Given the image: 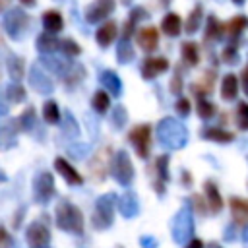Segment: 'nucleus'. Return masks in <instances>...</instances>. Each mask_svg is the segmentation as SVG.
<instances>
[{
    "label": "nucleus",
    "mask_w": 248,
    "mask_h": 248,
    "mask_svg": "<svg viewBox=\"0 0 248 248\" xmlns=\"http://www.w3.org/2000/svg\"><path fill=\"white\" fill-rule=\"evenodd\" d=\"M157 140L165 149H182L188 143V130L176 118L165 116L157 124Z\"/></svg>",
    "instance_id": "1"
},
{
    "label": "nucleus",
    "mask_w": 248,
    "mask_h": 248,
    "mask_svg": "<svg viewBox=\"0 0 248 248\" xmlns=\"http://www.w3.org/2000/svg\"><path fill=\"white\" fill-rule=\"evenodd\" d=\"M54 223L58 229L72 232V234H83V215L81 211L70 203L68 200H62L56 203V215H54Z\"/></svg>",
    "instance_id": "2"
},
{
    "label": "nucleus",
    "mask_w": 248,
    "mask_h": 248,
    "mask_svg": "<svg viewBox=\"0 0 248 248\" xmlns=\"http://www.w3.org/2000/svg\"><path fill=\"white\" fill-rule=\"evenodd\" d=\"M118 202V196L108 192L103 194L101 198H97L95 202V209L91 213V225L97 231H105L114 223V205Z\"/></svg>",
    "instance_id": "3"
},
{
    "label": "nucleus",
    "mask_w": 248,
    "mask_h": 248,
    "mask_svg": "<svg viewBox=\"0 0 248 248\" xmlns=\"http://www.w3.org/2000/svg\"><path fill=\"white\" fill-rule=\"evenodd\" d=\"M170 231H172V240L176 244H186L188 240H192V234H194V215H192V209L188 203H184L174 219H172V225H170Z\"/></svg>",
    "instance_id": "4"
},
{
    "label": "nucleus",
    "mask_w": 248,
    "mask_h": 248,
    "mask_svg": "<svg viewBox=\"0 0 248 248\" xmlns=\"http://www.w3.org/2000/svg\"><path fill=\"white\" fill-rule=\"evenodd\" d=\"M110 174L122 186H130L132 184V180H134V165H132L130 155L126 153V149H120L116 155H112Z\"/></svg>",
    "instance_id": "5"
},
{
    "label": "nucleus",
    "mask_w": 248,
    "mask_h": 248,
    "mask_svg": "<svg viewBox=\"0 0 248 248\" xmlns=\"http://www.w3.org/2000/svg\"><path fill=\"white\" fill-rule=\"evenodd\" d=\"M54 192L56 190H54V178H52V174L46 172V170L39 172L35 176V180H33V200L37 203L45 205V203H48L52 200Z\"/></svg>",
    "instance_id": "6"
},
{
    "label": "nucleus",
    "mask_w": 248,
    "mask_h": 248,
    "mask_svg": "<svg viewBox=\"0 0 248 248\" xmlns=\"http://www.w3.org/2000/svg\"><path fill=\"white\" fill-rule=\"evenodd\" d=\"M128 140L132 141V145L136 147L138 155L141 159H147L149 155V147H151V126L149 124H141L130 130Z\"/></svg>",
    "instance_id": "7"
},
{
    "label": "nucleus",
    "mask_w": 248,
    "mask_h": 248,
    "mask_svg": "<svg viewBox=\"0 0 248 248\" xmlns=\"http://www.w3.org/2000/svg\"><path fill=\"white\" fill-rule=\"evenodd\" d=\"M27 25H29V17L25 16L23 10H12L4 16V29L14 39H19L27 29Z\"/></svg>",
    "instance_id": "8"
},
{
    "label": "nucleus",
    "mask_w": 248,
    "mask_h": 248,
    "mask_svg": "<svg viewBox=\"0 0 248 248\" xmlns=\"http://www.w3.org/2000/svg\"><path fill=\"white\" fill-rule=\"evenodd\" d=\"M110 163H112V159H110V147L105 145L89 161V172H91V176L97 178V180H103L107 176V172L110 170Z\"/></svg>",
    "instance_id": "9"
},
{
    "label": "nucleus",
    "mask_w": 248,
    "mask_h": 248,
    "mask_svg": "<svg viewBox=\"0 0 248 248\" xmlns=\"http://www.w3.org/2000/svg\"><path fill=\"white\" fill-rule=\"evenodd\" d=\"M25 240L31 248H45L50 242V231L43 221H33L25 231Z\"/></svg>",
    "instance_id": "10"
},
{
    "label": "nucleus",
    "mask_w": 248,
    "mask_h": 248,
    "mask_svg": "<svg viewBox=\"0 0 248 248\" xmlns=\"http://www.w3.org/2000/svg\"><path fill=\"white\" fill-rule=\"evenodd\" d=\"M29 85H31L37 93H41V95H48V93H52V89H54L52 79L46 76V72H45L39 64H33L31 70H29Z\"/></svg>",
    "instance_id": "11"
},
{
    "label": "nucleus",
    "mask_w": 248,
    "mask_h": 248,
    "mask_svg": "<svg viewBox=\"0 0 248 248\" xmlns=\"http://www.w3.org/2000/svg\"><path fill=\"white\" fill-rule=\"evenodd\" d=\"M114 6H116V0H95L85 12V19L89 23H99L114 10Z\"/></svg>",
    "instance_id": "12"
},
{
    "label": "nucleus",
    "mask_w": 248,
    "mask_h": 248,
    "mask_svg": "<svg viewBox=\"0 0 248 248\" xmlns=\"http://www.w3.org/2000/svg\"><path fill=\"white\" fill-rule=\"evenodd\" d=\"M54 169L58 170V174H60L70 186H81V184H83V176H81L64 157H56V159H54Z\"/></svg>",
    "instance_id": "13"
},
{
    "label": "nucleus",
    "mask_w": 248,
    "mask_h": 248,
    "mask_svg": "<svg viewBox=\"0 0 248 248\" xmlns=\"http://www.w3.org/2000/svg\"><path fill=\"white\" fill-rule=\"evenodd\" d=\"M169 70V60L163 56H155V58H145L141 64V76L143 79H155L159 74Z\"/></svg>",
    "instance_id": "14"
},
{
    "label": "nucleus",
    "mask_w": 248,
    "mask_h": 248,
    "mask_svg": "<svg viewBox=\"0 0 248 248\" xmlns=\"http://www.w3.org/2000/svg\"><path fill=\"white\" fill-rule=\"evenodd\" d=\"M155 172H157V180L153 182V188L161 196L165 194V182L169 180V155H159L155 159Z\"/></svg>",
    "instance_id": "15"
},
{
    "label": "nucleus",
    "mask_w": 248,
    "mask_h": 248,
    "mask_svg": "<svg viewBox=\"0 0 248 248\" xmlns=\"http://www.w3.org/2000/svg\"><path fill=\"white\" fill-rule=\"evenodd\" d=\"M118 209H120V213L126 217V219H132V217H136L138 215V211H140V203H138V198H136V194L134 192H124L120 198H118Z\"/></svg>",
    "instance_id": "16"
},
{
    "label": "nucleus",
    "mask_w": 248,
    "mask_h": 248,
    "mask_svg": "<svg viewBox=\"0 0 248 248\" xmlns=\"http://www.w3.org/2000/svg\"><path fill=\"white\" fill-rule=\"evenodd\" d=\"M138 45L145 52H153L159 45V31L155 27H143L138 31Z\"/></svg>",
    "instance_id": "17"
},
{
    "label": "nucleus",
    "mask_w": 248,
    "mask_h": 248,
    "mask_svg": "<svg viewBox=\"0 0 248 248\" xmlns=\"http://www.w3.org/2000/svg\"><path fill=\"white\" fill-rule=\"evenodd\" d=\"M99 81H101V85H103L112 97H120V93H122V81H120V78H118L112 70L101 72Z\"/></svg>",
    "instance_id": "18"
},
{
    "label": "nucleus",
    "mask_w": 248,
    "mask_h": 248,
    "mask_svg": "<svg viewBox=\"0 0 248 248\" xmlns=\"http://www.w3.org/2000/svg\"><path fill=\"white\" fill-rule=\"evenodd\" d=\"M35 122H37V112H35L33 107H27V108L17 116V120H12L14 128H16L17 132H31V130L35 128Z\"/></svg>",
    "instance_id": "19"
},
{
    "label": "nucleus",
    "mask_w": 248,
    "mask_h": 248,
    "mask_svg": "<svg viewBox=\"0 0 248 248\" xmlns=\"http://www.w3.org/2000/svg\"><path fill=\"white\" fill-rule=\"evenodd\" d=\"M203 190H205V202H207L209 211L219 213V211L223 209V198H221V194H219L217 186H215L211 180H207V182L203 184Z\"/></svg>",
    "instance_id": "20"
},
{
    "label": "nucleus",
    "mask_w": 248,
    "mask_h": 248,
    "mask_svg": "<svg viewBox=\"0 0 248 248\" xmlns=\"http://www.w3.org/2000/svg\"><path fill=\"white\" fill-rule=\"evenodd\" d=\"M161 29H163V33L169 35V37H178L180 31H182V19H180V16L169 12V14L163 17V21H161Z\"/></svg>",
    "instance_id": "21"
},
{
    "label": "nucleus",
    "mask_w": 248,
    "mask_h": 248,
    "mask_svg": "<svg viewBox=\"0 0 248 248\" xmlns=\"http://www.w3.org/2000/svg\"><path fill=\"white\" fill-rule=\"evenodd\" d=\"M116 23L114 21H107V23H103L99 29H97V33H95V39H97V43H99V46H108L114 39H116Z\"/></svg>",
    "instance_id": "22"
},
{
    "label": "nucleus",
    "mask_w": 248,
    "mask_h": 248,
    "mask_svg": "<svg viewBox=\"0 0 248 248\" xmlns=\"http://www.w3.org/2000/svg\"><path fill=\"white\" fill-rule=\"evenodd\" d=\"M225 27H227V35L236 43V37H240V33H244L248 29V17L242 16V14H238L234 17H231L225 23Z\"/></svg>",
    "instance_id": "23"
},
{
    "label": "nucleus",
    "mask_w": 248,
    "mask_h": 248,
    "mask_svg": "<svg viewBox=\"0 0 248 248\" xmlns=\"http://www.w3.org/2000/svg\"><path fill=\"white\" fill-rule=\"evenodd\" d=\"M227 33V27L225 23H221L215 16H209L207 17V25H205V41H221L223 35Z\"/></svg>",
    "instance_id": "24"
},
{
    "label": "nucleus",
    "mask_w": 248,
    "mask_h": 248,
    "mask_svg": "<svg viewBox=\"0 0 248 248\" xmlns=\"http://www.w3.org/2000/svg\"><path fill=\"white\" fill-rule=\"evenodd\" d=\"M231 213L234 223H246L248 221V200L246 198H231Z\"/></svg>",
    "instance_id": "25"
},
{
    "label": "nucleus",
    "mask_w": 248,
    "mask_h": 248,
    "mask_svg": "<svg viewBox=\"0 0 248 248\" xmlns=\"http://www.w3.org/2000/svg\"><path fill=\"white\" fill-rule=\"evenodd\" d=\"M238 95V79L234 74H227L221 81V97L225 101H234Z\"/></svg>",
    "instance_id": "26"
},
{
    "label": "nucleus",
    "mask_w": 248,
    "mask_h": 248,
    "mask_svg": "<svg viewBox=\"0 0 248 248\" xmlns=\"http://www.w3.org/2000/svg\"><path fill=\"white\" fill-rule=\"evenodd\" d=\"M202 136H203L205 140H211V141H217V143H229V141L234 140V134H232V132H227V130L215 128V126L203 128V130H202Z\"/></svg>",
    "instance_id": "27"
},
{
    "label": "nucleus",
    "mask_w": 248,
    "mask_h": 248,
    "mask_svg": "<svg viewBox=\"0 0 248 248\" xmlns=\"http://www.w3.org/2000/svg\"><path fill=\"white\" fill-rule=\"evenodd\" d=\"M37 48L43 54H52L56 48H60V41L54 35H50V31L48 33H41L37 37Z\"/></svg>",
    "instance_id": "28"
},
{
    "label": "nucleus",
    "mask_w": 248,
    "mask_h": 248,
    "mask_svg": "<svg viewBox=\"0 0 248 248\" xmlns=\"http://www.w3.org/2000/svg\"><path fill=\"white\" fill-rule=\"evenodd\" d=\"M43 25H45L46 31L56 33V31H60L64 27V21H62V16L56 10H48V12L43 14Z\"/></svg>",
    "instance_id": "29"
},
{
    "label": "nucleus",
    "mask_w": 248,
    "mask_h": 248,
    "mask_svg": "<svg viewBox=\"0 0 248 248\" xmlns=\"http://www.w3.org/2000/svg\"><path fill=\"white\" fill-rule=\"evenodd\" d=\"M182 60L188 66H196L200 62V48L196 43H192V41L182 43Z\"/></svg>",
    "instance_id": "30"
},
{
    "label": "nucleus",
    "mask_w": 248,
    "mask_h": 248,
    "mask_svg": "<svg viewBox=\"0 0 248 248\" xmlns=\"http://www.w3.org/2000/svg\"><path fill=\"white\" fill-rule=\"evenodd\" d=\"M16 128H14V124L10 122L8 126H0V149H12L16 143H17V140H16Z\"/></svg>",
    "instance_id": "31"
},
{
    "label": "nucleus",
    "mask_w": 248,
    "mask_h": 248,
    "mask_svg": "<svg viewBox=\"0 0 248 248\" xmlns=\"http://www.w3.org/2000/svg\"><path fill=\"white\" fill-rule=\"evenodd\" d=\"M213 81H215V72H213V70H211V72H205V74H203V79H202L200 83H194V85H192V91H194L198 97H203L205 93H211Z\"/></svg>",
    "instance_id": "32"
},
{
    "label": "nucleus",
    "mask_w": 248,
    "mask_h": 248,
    "mask_svg": "<svg viewBox=\"0 0 248 248\" xmlns=\"http://www.w3.org/2000/svg\"><path fill=\"white\" fill-rule=\"evenodd\" d=\"M202 16H203L202 6H200V4H198V6H194V10L190 12V16H188V19H186V23H184V29H186V33H188V35H192V33H196V31L200 29Z\"/></svg>",
    "instance_id": "33"
},
{
    "label": "nucleus",
    "mask_w": 248,
    "mask_h": 248,
    "mask_svg": "<svg viewBox=\"0 0 248 248\" xmlns=\"http://www.w3.org/2000/svg\"><path fill=\"white\" fill-rule=\"evenodd\" d=\"M91 105L99 114H105L110 108V93L108 91H95V95L91 99Z\"/></svg>",
    "instance_id": "34"
},
{
    "label": "nucleus",
    "mask_w": 248,
    "mask_h": 248,
    "mask_svg": "<svg viewBox=\"0 0 248 248\" xmlns=\"http://www.w3.org/2000/svg\"><path fill=\"white\" fill-rule=\"evenodd\" d=\"M43 118L46 124H58L60 122V108L54 101H46L43 105Z\"/></svg>",
    "instance_id": "35"
},
{
    "label": "nucleus",
    "mask_w": 248,
    "mask_h": 248,
    "mask_svg": "<svg viewBox=\"0 0 248 248\" xmlns=\"http://www.w3.org/2000/svg\"><path fill=\"white\" fill-rule=\"evenodd\" d=\"M23 70H25V66H23V58H19V56H12V58L8 60V72H10V78H12L14 81H19V79L23 78Z\"/></svg>",
    "instance_id": "36"
},
{
    "label": "nucleus",
    "mask_w": 248,
    "mask_h": 248,
    "mask_svg": "<svg viewBox=\"0 0 248 248\" xmlns=\"http://www.w3.org/2000/svg\"><path fill=\"white\" fill-rule=\"evenodd\" d=\"M116 58H118L120 64H128V62L134 60V48L130 46L128 39H122V41H120V45H118V48H116Z\"/></svg>",
    "instance_id": "37"
},
{
    "label": "nucleus",
    "mask_w": 248,
    "mask_h": 248,
    "mask_svg": "<svg viewBox=\"0 0 248 248\" xmlns=\"http://www.w3.org/2000/svg\"><path fill=\"white\" fill-rule=\"evenodd\" d=\"M110 122H112V126H114L116 130H122V128L126 126V122H128V112H126V108H124L122 105H118V107H114V108L110 110Z\"/></svg>",
    "instance_id": "38"
},
{
    "label": "nucleus",
    "mask_w": 248,
    "mask_h": 248,
    "mask_svg": "<svg viewBox=\"0 0 248 248\" xmlns=\"http://www.w3.org/2000/svg\"><path fill=\"white\" fill-rule=\"evenodd\" d=\"M62 132L68 136V138H78L79 136V126H78V122L74 120V116L68 112V110H64V122H62Z\"/></svg>",
    "instance_id": "39"
},
{
    "label": "nucleus",
    "mask_w": 248,
    "mask_h": 248,
    "mask_svg": "<svg viewBox=\"0 0 248 248\" xmlns=\"http://www.w3.org/2000/svg\"><path fill=\"white\" fill-rule=\"evenodd\" d=\"M6 97H8L10 103H23V101H25V89H23L17 81H14V83L8 85Z\"/></svg>",
    "instance_id": "40"
},
{
    "label": "nucleus",
    "mask_w": 248,
    "mask_h": 248,
    "mask_svg": "<svg viewBox=\"0 0 248 248\" xmlns=\"http://www.w3.org/2000/svg\"><path fill=\"white\" fill-rule=\"evenodd\" d=\"M196 110H198L200 118L207 120V118H211V116L215 114V105H213L211 101H207L205 97H200V99H198V105H196Z\"/></svg>",
    "instance_id": "41"
},
{
    "label": "nucleus",
    "mask_w": 248,
    "mask_h": 248,
    "mask_svg": "<svg viewBox=\"0 0 248 248\" xmlns=\"http://www.w3.org/2000/svg\"><path fill=\"white\" fill-rule=\"evenodd\" d=\"M221 58H223L225 64H236V60H238V50H236V43H234V41L223 48Z\"/></svg>",
    "instance_id": "42"
},
{
    "label": "nucleus",
    "mask_w": 248,
    "mask_h": 248,
    "mask_svg": "<svg viewBox=\"0 0 248 248\" xmlns=\"http://www.w3.org/2000/svg\"><path fill=\"white\" fill-rule=\"evenodd\" d=\"M236 124L240 130H248V103H238L236 107Z\"/></svg>",
    "instance_id": "43"
},
{
    "label": "nucleus",
    "mask_w": 248,
    "mask_h": 248,
    "mask_svg": "<svg viewBox=\"0 0 248 248\" xmlns=\"http://www.w3.org/2000/svg\"><path fill=\"white\" fill-rule=\"evenodd\" d=\"M60 50L66 54V56H78L81 52V46L78 43H74L72 39H62L60 41Z\"/></svg>",
    "instance_id": "44"
},
{
    "label": "nucleus",
    "mask_w": 248,
    "mask_h": 248,
    "mask_svg": "<svg viewBox=\"0 0 248 248\" xmlns=\"http://www.w3.org/2000/svg\"><path fill=\"white\" fill-rule=\"evenodd\" d=\"M87 151H89V145H87V143H79V141H78L76 145H70V147H68V153H70L74 159H81Z\"/></svg>",
    "instance_id": "45"
},
{
    "label": "nucleus",
    "mask_w": 248,
    "mask_h": 248,
    "mask_svg": "<svg viewBox=\"0 0 248 248\" xmlns=\"http://www.w3.org/2000/svg\"><path fill=\"white\" fill-rule=\"evenodd\" d=\"M176 112H178L180 116H188V114H190V101H188L186 97H180V99L176 101Z\"/></svg>",
    "instance_id": "46"
},
{
    "label": "nucleus",
    "mask_w": 248,
    "mask_h": 248,
    "mask_svg": "<svg viewBox=\"0 0 248 248\" xmlns=\"http://www.w3.org/2000/svg\"><path fill=\"white\" fill-rule=\"evenodd\" d=\"M14 246V238L10 236V232H6V229L0 225V248H12Z\"/></svg>",
    "instance_id": "47"
},
{
    "label": "nucleus",
    "mask_w": 248,
    "mask_h": 248,
    "mask_svg": "<svg viewBox=\"0 0 248 248\" xmlns=\"http://www.w3.org/2000/svg\"><path fill=\"white\" fill-rule=\"evenodd\" d=\"M170 91L174 93V95H178L180 91H182V78H180V74L176 72L174 74V78L170 79Z\"/></svg>",
    "instance_id": "48"
},
{
    "label": "nucleus",
    "mask_w": 248,
    "mask_h": 248,
    "mask_svg": "<svg viewBox=\"0 0 248 248\" xmlns=\"http://www.w3.org/2000/svg\"><path fill=\"white\" fill-rule=\"evenodd\" d=\"M140 244H141V248H157V238L143 234V236H140Z\"/></svg>",
    "instance_id": "49"
},
{
    "label": "nucleus",
    "mask_w": 248,
    "mask_h": 248,
    "mask_svg": "<svg viewBox=\"0 0 248 248\" xmlns=\"http://www.w3.org/2000/svg\"><path fill=\"white\" fill-rule=\"evenodd\" d=\"M25 205H21L19 209H17V213H14V221H12V225H14V229H19L21 227V221H23V215H25Z\"/></svg>",
    "instance_id": "50"
},
{
    "label": "nucleus",
    "mask_w": 248,
    "mask_h": 248,
    "mask_svg": "<svg viewBox=\"0 0 248 248\" xmlns=\"http://www.w3.org/2000/svg\"><path fill=\"white\" fill-rule=\"evenodd\" d=\"M192 202H194V207L198 209V213H205V205H207V202L203 203V200H202V196H192Z\"/></svg>",
    "instance_id": "51"
},
{
    "label": "nucleus",
    "mask_w": 248,
    "mask_h": 248,
    "mask_svg": "<svg viewBox=\"0 0 248 248\" xmlns=\"http://www.w3.org/2000/svg\"><path fill=\"white\" fill-rule=\"evenodd\" d=\"M240 83H242L244 93L248 95V64L244 66V70H242V74H240Z\"/></svg>",
    "instance_id": "52"
},
{
    "label": "nucleus",
    "mask_w": 248,
    "mask_h": 248,
    "mask_svg": "<svg viewBox=\"0 0 248 248\" xmlns=\"http://www.w3.org/2000/svg\"><path fill=\"white\" fill-rule=\"evenodd\" d=\"M186 248H203V242L200 238H192V240H188Z\"/></svg>",
    "instance_id": "53"
},
{
    "label": "nucleus",
    "mask_w": 248,
    "mask_h": 248,
    "mask_svg": "<svg viewBox=\"0 0 248 248\" xmlns=\"http://www.w3.org/2000/svg\"><path fill=\"white\" fill-rule=\"evenodd\" d=\"M6 114H8V105L0 99V116H6Z\"/></svg>",
    "instance_id": "54"
},
{
    "label": "nucleus",
    "mask_w": 248,
    "mask_h": 248,
    "mask_svg": "<svg viewBox=\"0 0 248 248\" xmlns=\"http://www.w3.org/2000/svg\"><path fill=\"white\" fill-rule=\"evenodd\" d=\"M242 242H244V246L248 248V225H246L244 231H242Z\"/></svg>",
    "instance_id": "55"
},
{
    "label": "nucleus",
    "mask_w": 248,
    "mask_h": 248,
    "mask_svg": "<svg viewBox=\"0 0 248 248\" xmlns=\"http://www.w3.org/2000/svg\"><path fill=\"white\" fill-rule=\"evenodd\" d=\"M182 180H184V184H190V174H188L186 170L182 172Z\"/></svg>",
    "instance_id": "56"
},
{
    "label": "nucleus",
    "mask_w": 248,
    "mask_h": 248,
    "mask_svg": "<svg viewBox=\"0 0 248 248\" xmlns=\"http://www.w3.org/2000/svg\"><path fill=\"white\" fill-rule=\"evenodd\" d=\"M10 6V0H0V10H6Z\"/></svg>",
    "instance_id": "57"
},
{
    "label": "nucleus",
    "mask_w": 248,
    "mask_h": 248,
    "mask_svg": "<svg viewBox=\"0 0 248 248\" xmlns=\"http://www.w3.org/2000/svg\"><path fill=\"white\" fill-rule=\"evenodd\" d=\"M6 180H8V176H6V172L0 169V182H6Z\"/></svg>",
    "instance_id": "58"
},
{
    "label": "nucleus",
    "mask_w": 248,
    "mask_h": 248,
    "mask_svg": "<svg viewBox=\"0 0 248 248\" xmlns=\"http://www.w3.org/2000/svg\"><path fill=\"white\" fill-rule=\"evenodd\" d=\"M23 6H31V4H35V0H19Z\"/></svg>",
    "instance_id": "59"
},
{
    "label": "nucleus",
    "mask_w": 248,
    "mask_h": 248,
    "mask_svg": "<svg viewBox=\"0 0 248 248\" xmlns=\"http://www.w3.org/2000/svg\"><path fill=\"white\" fill-rule=\"evenodd\" d=\"M207 248H221V246H219L217 242H209V246H207Z\"/></svg>",
    "instance_id": "60"
},
{
    "label": "nucleus",
    "mask_w": 248,
    "mask_h": 248,
    "mask_svg": "<svg viewBox=\"0 0 248 248\" xmlns=\"http://www.w3.org/2000/svg\"><path fill=\"white\" fill-rule=\"evenodd\" d=\"M232 2H234V4H236V6H240V4H242V2H244V0H232Z\"/></svg>",
    "instance_id": "61"
},
{
    "label": "nucleus",
    "mask_w": 248,
    "mask_h": 248,
    "mask_svg": "<svg viewBox=\"0 0 248 248\" xmlns=\"http://www.w3.org/2000/svg\"><path fill=\"white\" fill-rule=\"evenodd\" d=\"M122 2H124V4H130V0H122Z\"/></svg>",
    "instance_id": "62"
},
{
    "label": "nucleus",
    "mask_w": 248,
    "mask_h": 248,
    "mask_svg": "<svg viewBox=\"0 0 248 248\" xmlns=\"http://www.w3.org/2000/svg\"><path fill=\"white\" fill-rule=\"evenodd\" d=\"M45 248H48V246H45Z\"/></svg>",
    "instance_id": "63"
}]
</instances>
